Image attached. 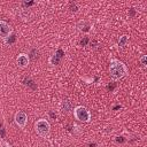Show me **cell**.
Segmentation results:
<instances>
[{"instance_id":"obj_1","label":"cell","mask_w":147,"mask_h":147,"mask_svg":"<svg viewBox=\"0 0 147 147\" xmlns=\"http://www.w3.org/2000/svg\"><path fill=\"white\" fill-rule=\"evenodd\" d=\"M129 74V68L126 64L118 59H111L109 62V75L113 80H119L127 76Z\"/></svg>"},{"instance_id":"obj_2","label":"cell","mask_w":147,"mask_h":147,"mask_svg":"<svg viewBox=\"0 0 147 147\" xmlns=\"http://www.w3.org/2000/svg\"><path fill=\"white\" fill-rule=\"evenodd\" d=\"M74 117L83 123H88L92 118L91 111L84 106H77L74 108Z\"/></svg>"},{"instance_id":"obj_3","label":"cell","mask_w":147,"mask_h":147,"mask_svg":"<svg viewBox=\"0 0 147 147\" xmlns=\"http://www.w3.org/2000/svg\"><path fill=\"white\" fill-rule=\"evenodd\" d=\"M34 131L41 138H46L49 134V132H51V124H49V122L47 119H45V118L37 119V122L34 123Z\"/></svg>"},{"instance_id":"obj_4","label":"cell","mask_w":147,"mask_h":147,"mask_svg":"<svg viewBox=\"0 0 147 147\" xmlns=\"http://www.w3.org/2000/svg\"><path fill=\"white\" fill-rule=\"evenodd\" d=\"M13 33V28L11 25L6 22V21H0V39L2 40H6L9 36H11Z\"/></svg>"},{"instance_id":"obj_5","label":"cell","mask_w":147,"mask_h":147,"mask_svg":"<svg viewBox=\"0 0 147 147\" xmlns=\"http://www.w3.org/2000/svg\"><path fill=\"white\" fill-rule=\"evenodd\" d=\"M14 121H15V123L18 127L24 129L26 126V123H28V114L23 110H18L14 115Z\"/></svg>"},{"instance_id":"obj_6","label":"cell","mask_w":147,"mask_h":147,"mask_svg":"<svg viewBox=\"0 0 147 147\" xmlns=\"http://www.w3.org/2000/svg\"><path fill=\"white\" fill-rule=\"evenodd\" d=\"M16 63L20 68H26L30 63V57L26 53H20L16 56Z\"/></svg>"},{"instance_id":"obj_7","label":"cell","mask_w":147,"mask_h":147,"mask_svg":"<svg viewBox=\"0 0 147 147\" xmlns=\"http://www.w3.org/2000/svg\"><path fill=\"white\" fill-rule=\"evenodd\" d=\"M127 42H129V37L126 36V34H122L119 38H118V46L119 47H125L126 45H127Z\"/></svg>"},{"instance_id":"obj_8","label":"cell","mask_w":147,"mask_h":147,"mask_svg":"<svg viewBox=\"0 0 147 147\" xmlns=\"http://www.w3.org/2000/svg\"><path fill=\"white\" fill-rule=\"evenodd\" d=\"M146 61H147V55H142V56L139 59V62L141 63V65H142V68H144V69L146 68V64H147V63H146Z\"/></svg>"},{"instance_id":"obj_9","label":"cell","mask_w":147,"mask_h":147,"mask_svg":"<svg viewBox=\"0 0 147 147\" xmlns=\"http://www.w3.org/2000/svg\"><path fill=\"white\" fill-rule=\"evenodd\" d=\"M0 147H13L8 141H5V140H2V141H0Z\"/></svg>"}]
</instances>
